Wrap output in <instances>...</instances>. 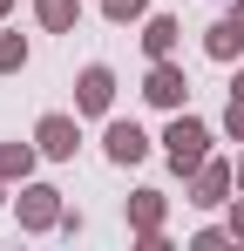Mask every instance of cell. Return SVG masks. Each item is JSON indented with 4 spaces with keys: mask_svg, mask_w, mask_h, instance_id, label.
Returning <instances> with one entry per match:
<instances>
[{
    "mask_svg": "<svg viewBox=\"0 0 244 251\" xmlns=\"http://www.w3.org/2000/svg\"><path fill=\"white\" fill-rule=\"evenodd\" d=\"M183 183H190V210H224L238 197V163H231V156H210V163H197Z\"/></svg>",
    "mask_w": 244,
    "mask_h": 251,
    "instance_id": "3957f363",
    "label": "cell"
},
{
    "mask_svg": "<svg viewBox=\"0 0 244 251\" xmlns=\"http://www.w3.org/2000/svg\"><path fill=\"white\" fill-rule=\"evenodd\" d=\"M61 210H68V197H61L54 183H41V176H27V183L14 190V217H21V231H27V238L61 231Z\"/></svg>",
    "mask_w": 244,
    "mask_h": 251,
    "instance_id": "7a4b0ae2",
    "label": "cell"
},
{
    "mask_svg": "<svg viewBox=\"0 0 244 251\" xmlns=\"http://www.w3.org/2000/svg\"><path fill=\"white\" fill-rule=\"evenodd\" d=\"M149 150H156V143H149V129L136 123V116H102V156L116 170H136Z\"/></svg>",
    "mask_w": 244,
    "mask_h": 251,
    "instance_id": "277c9868",
    "label": "cell"
},
{
    "mask_svg": "<svg viewBox=\"0 0 244 251\" xmlns=\"http://www.w3.org/2000/svg\"><path fill=\"white\" fill-rule=\"evenodd\" d=\"M102 21L109 27H143L149 21V0H102Z\"/></svg>",
    "mask_w": 244,
    "mask_h": 251,
    "instance_id": "5bb4252c",
    "label": "cell"
},
{
    "mask_svg": "<svg viewBox=\"0 0 244 251\" xmlns=\"http://www.w3.org/2000/svg\"><path fill=\"white\" fill-rule=\"evenodd\" d=\"M0 21H14V0H0Z\"/></svg>",
    "mask_w": 244,
    "mask_h": 251,
    "instance_id": "44dd1931",
    "label": "cell"
},
{
    "mask_svg": "<svg viewBox=\"0 0 244 251\" xmlns=\"http://www.w3.org/2000/svg\"><path fill=\"white\" fill-rule=\"evenodd\" d=\"M116 109V68L109 61H88L75 75V116H109Z\"/></svg>",
    "mask_w": 244,
    "mask_h": 251,
    "instance_id": "52a82bcc",
    "label": "cell"
},
{
    "mask_svg": "<svg viewBox=\"0 0 244 251\" xmlns=\"http://www.w3.org/2000/svg\"><path fill=\"white\" fill-rule=\"evenodd\" d=\"M217 129H224L231 143H244V95H231V102H224V116H217Z\"/></svg>",
    "mask_w": 244,
    "mask_h": 251,
    "instance_id": "2e32d148",
    "label": "cell"
},
{
    "mask_svg": "<svg viewBox=\"0 0 244 251\" xmlns=\"http://www.w3.org/2000/svg\"><path fill=\"white\" fill-rule=\"evenodd\" d=\"M27 54H34V48H27V34L0 21V75H21V68H27Z\"/></svg>",
    "mask_w": 244,
    "mask_h": 251,
    "instance_id": "4fadbf2b",
    "label": "cell"
},
{
    "mask_svg": "<svg viewBox=\"0 0 244 251\" xmlns=\"http://www.w3.org/2000/svg\"><path fill=\"white\" fill-rule=\"evenodd\" d=\"M34 21H41V34H75L81 0H34Z\"/></svg>",
    "mask_w": 244,
    "mask_h": 251,
    "instance_id": "7c38bea8",
    "label": "cell"
},
{
    "mask_svg": "<svg viewBox=\"0 0 244 251\" xmlns=\"http://www.w3.org/2000/svg\"><path fill=\"white\" fill-rule=\"evenodd\" d=\"M34 163H48L34 136H27V143H0V176H7V183H27V176H34Z\"/></svg>",
    "mask_w": 244,
    "mask_h": 251,
    "instance_id": "8fae6325",
    "label": "cell"
},
{
    "mask_svg": "<svg viewBox=\"0 0 244 251\" xmlns=\"http://www.w3.org/2000/svg\"><path fill=\"white\" fill-rule=\"evenodd\" d=\"M122 217H129V231H163V224H170V190H156V183L129 190V204H122Z\"/></svg>",
    "mask_w": 244,
    "mask_h": 251,
    "instance_id": "9c48e42d",
    "label": "cell"
},
{
    "mask_svg": "<svg viewBox=\"0 0 244 251\" xmlns=\"http://www.w3.org/2000/svg\"><path fill=\"white\" fill-rule=\"evenodd\" d=\"M231 231H238V245H244V190L231 197Z\"/></svg>",
    "mask_w": 244,
    "mask_h": 251,
    "instance_id": "ac0fdd59",
    "label": "cell"
},
{
    "mask_svg": "<svg viewBox=\"0 0 244 251\" xmlns=\"http://www.w3.org/2000/svg\"><path fill=\"white\" fill-rule=\"evenodd\" d=\"M231 95H244V61H231Z\"/></svg>",
    "mask_w": 244,
    "mask_h": 251,
    "instance_id": "d6986e66",
    "label": "cell"
},
{
    "mask_svg": "<svg viewBox=\"0 0 244 251\" xmlns=\"http://www.w3.org/2000/svg\"><path fill=\"white\" fill-rule=\"evenodd\" d=\"M34 143H41L48 163H75V150H81V116H75V109H48V116L34 123Z\"/></svg>",
    "mask_w": 244,
    "mask_h": 251,
    "instance_id": "8992f818",
    "label": "cell"
},
{
    "mask_svg": "<svg viewBox=\"0 0 244 251\" xmlns=\"http://www.w3.org/2000/svg\"><path fill=\"white\" fill-rule=\"evenodd\" d=\"M176 48H183V21H176V14H149V21H143V54H149V61H170Z\"/></svg>",
    "mask_w": 244,
    "mask_h": 251,
    "instance_id": "30bf717a",
    "label": "cell"
},
{
    "mask_svg": "<svg viewBox=\"0 0 244 251\" xmlns=\"http://www.w3.org/2000/svg\"><path fill=\"white\" fill-rule=\"evenodd\" d=\"M163 163L176 170V176H190V170L197 163H210V143H217V136H210V123H203V116H190V109H176V116H170V123H163Z\"/></svg>",
    "mask_w": 244,
    "mask_h": 251,
    "instance_id": "6da1fadb",
    "label": "cell"
},
{
    "mask_svg": "<svg viewBox=\"0 0 244 251\" xmlns=\"http://www.w3.org/2000/svg\"><path fill=\"white\" fill-rule=\"evenodd\" d=\"M190 245H197V251H210V245H238V231H231V217H224V224H197V231H190Z\"/></svg>",
    "mask_w": 244,
    "mask_h": 251,
    "instance_id": "9a60e30c",
    "label": "cell"
},
{
    "mask_svg": "<svg viewBox=\"0 0 244 251\" xmlns=\"http://www.w3.org/2000/svg\"><path fill=\"white\" fill-rule=\"evenodd\" d=\"M203 54H210V61H224V68L244 61V14H238V7H224V14L203 27Z\"/></svg>",
    "mask_w": 244,
    "mask_h": 251,
    "instance_id": "ba28073f",
    "label": "cell"
},
{
    "mask_svg": "<svg viewBox=\"0 0 244 251\" xmlns=\"http://www.w3.org/2000/svg\"><path fill=\"white\" fill-rule=\"evenodd\" d=\"M143 102L163 109V116H176V109L190 102V75H183L176 54H170V61H149V75H143Z\"/></svg>",
    "mask_w": 244,
    "mask_h": 251,
    "instance_id": "5b68a950",
    "label": "cell"
},
{
    "mask_svg": "<svg viewBox=\"0 0 244 251\" xmlns=\"http://www.w3.org/2000/svg\"><path fill=\"white\" fill-rule=\"evenodd\" d=\"M238 190H244V143H238Z\"/></svg>",
    "mask_w": 244,
    "mask_h": 251,
    "instance_id": "ffe728a7",
    "label": "cell"
},
{
    "mask_svg": "<svg viewBox=\"0 0 244 251\" xmlns=\"http://www.w3.org/2000/svg\"><path fill=\"white\" fill-rule=\"evenodd\" d=\"M129 245L136 251H170V224H163V231H129Z\"/></svg>",
    "mask_w": 244,
    "mask_h": 251,
    "instance_id": "e0dca14e",
    "label": "cell"
}]
</instances>
